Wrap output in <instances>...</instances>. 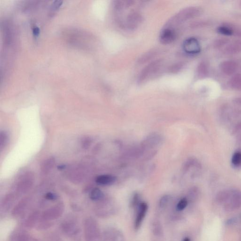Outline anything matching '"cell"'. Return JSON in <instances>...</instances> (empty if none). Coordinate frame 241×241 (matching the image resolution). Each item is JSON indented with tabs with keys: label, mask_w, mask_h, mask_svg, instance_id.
<instances>
[{
	"label": "cell",
	"mask_w": 241,
	"mask_h": 241,
	"mask_svg": "<svg viewBox=\"0 0 241 241\" xmlns=\"http://www.w3.org/2000/svg\"><path fill=\"white\" fill-rule=\"evenodd\" d=\"M161 62L160 60H155L144 68L141 72L138 82L142 83L154 76L161 68Z\"/></svg>",
	"instance_id": "cell-1"
},
{
	"label": "cell",
	"mask_w": 241,
	"mask_h": 241,
	"mask_svg": "<svg viewBox=\"0 0 241 241\" xmlns=\"http://www.w3.org/2000/svg\"><path fill=\"white\" fill-rule=\"evenodd\" d=\"M195 10L194 9L188 8L180 11L169 21L168 25H178L195 16Z\"/></svg>",
	"instance_id": "cell-2"
},
{
	"label": "cell",
	"mask_w": 241,
	"mask_h": 241,
	"mask_svg": "<svg viewBox=\"0 0 241 241\" xmlns=\"http://www.w3.org/2000/svg\"><path fill=\"white\" fill-rule=\"evenodd\" d=\"M182 45L184 51L189 55H194L200 52V45L196 38L193 37L187 38L184 41Z\"/></svg>",
	"instance_id": "cell-3"
},
{
	"label": "cell",
	"mask_w": 241,
	"mask_h": 241,
	"mask_svg": "<svg viewBox=\"0 0 241 241\" xmlns=\"http://www.w3.org/2000/svg\"><path fill=\"white\" fill-rule=\"evenodd\" d=\"M175 38L176 33L172 28H165L160 34L159 40L162 44H170L174 41Z\"/></svg>",
	"instance_id": "cell-4"
},
{
	"label": "cell",
	"mask_w": 241,
	"mask_h": 241,
	"mask_svg": "<svg viewBox=\"0 0 241 241\" xmlns=\"http://www.w3.org/2000/svg\"><path fill=\"white\" fill-rule=\"evenodd\" d=\"M141 16L136 12L129 14L126 19L124 24L125 27L129 29H134L138 27L141 22Z\"/></svg>",
	"instance_id": "cell-5"
},
{
	"label": "cell",
	"mask_w": 241,
	"mask_h": 241,
	"mask_svg": "<svg viewBox=\"0 0 241 241\" xmlns=\"http://www.w3.org/2000/svg\"><path fill=\"white\" fill-rule=\"evenodd\" d=\"M34 178L32 175L30 174H25L21 178L20 182L17 185V187L19 190L26 191L28 189L32 186L33 183Z\"/></svg>",
	"instance_id": "cell-6"
},
{
	"label": "cell",
	"mask_w": 241,
	"mask_h": 241,
	"mask_svg": "<svg viewBox=\"0 0 241 241\" xmlns=\"http://www.w3.org/2000/svg\"><path fill=\"white\" fill-rule=\"evenodd\" d=\"M147 209H148V206L145 202H142L139 204V212L135 221V227L136 229L139 228L140 227L142 221L145 216Z\"/></svg>",
	"instance_id": "cell-7"
},
{
	"label": "cell",
	"mask_w": 241,
	"mask_h": 241,
	"mask_svg": "<svg viewBox=\"0 0 241 241\" xmlns=\"http://www.w3.org/2000/svg\"><path fill=\"white\" fill-rule=\"evenodd\" d=\"M117 180V177L112 175H101L96 178V182L98 185L106 186L113 184Z\"/></svg>",
	"instance_id": "cell-8"
},
{
	"label": "cell",
	"mask_w": 241,
	"mask_h": 241,
	"mask_svg": "<svg viewBox=\"0 0 241 241\" xmlns=\"http://www.w3.org/2000/svg\"><path fill=\"white\" fill-rule=\"evenodd\" d=\"M55 165V159L50 157L45 160L41 165V170L42 173L47 174L52 170Z\"/></svg>",
	"instance_id": "cell-9"
},
{
	"label": "cell",
	"mask_w": 241,
	"mask_h": 241,
	"mask_svg": "<svg viewBox=\"0 0 241 241\" xmlns=\"http://www.w3.org/2000/svg\"><path fill=\"white\" fill-rule=\"evenodd\" d=\"M103 196V193L98 188H93L90 194V198L91 200H99L101 199Z\"/></svg>",
	"instance_id": "cell-10"
},
{
	"label": "cell",
	"mask_w": 241,
	"mask_h": 241,
	"mask_svg": "<svg viewBox=\"0 0 241 241\" xmlns=\"http://www.w3.org/2000/svg\"><path fill=\"white\" fill-rule=\"evenodd\" d=\"M8 141V135L4 131H1L0 133V148L2 150L6 145Z\"/></svg>",
	"instance_id": "cell-11"
},
{
	"label": "cell",
	"mask_w": 241,
	"mask_h": 241,
	"mask_svg": "<svg viewBox=\"0 0 241 241\" xmlns=\"http://www.w3.org/2000/svg\"><path fill=\"white\" fill-rule=\"evenodd\" d=\"M232 163L235 166H241V152L237 151L234 154L232 158Z\"/></svg>",
	"instance_id": "cell-12"
},
{
	"label": "cell",
	"mask_w": 241,
	"mask_h": 241,
	"mask_svg": "<svg viewBox=\"0 0 241 241\" xmlns=\"http://www.w3.org/2000/svg\"><path fill=\"white\" fill-rule=\"evenodd\" d=\"M218 31L219 33L225 35H231L233 34V31L231 29L224 26L220 27L218 28Z\"/></svg>",
	"instance_id": "cell-13"
},
{
	"label": "cell",
	"mask_w": 241,
	"mask_h": 241,
	"mask_svg": "<svg viewBox=\"0 0 241 241\" xmlns=\"http://www.w3.org/2000/svg\"><path fill=\"white\" fill-rule=\"evenodd\" d=\"M187 203L188 202L187 199L186 198H183L178 202L177 204V209L179 210H183L187 206Z\"/></svg>",
	"instance_id": "cell-14"
},
{
	"label": "cell",
	"mask_w": 241,
	"mask_h": 241,
	"mask_svg": "<svg viewBox=\"0 0 241 241\" xmlns=\"http://www.w3.org/2000/svg\"><path fill=\"white\" fill-rule=\"evenodd\" d=\"M91 139L89 137H86L83 138L82 141V145L83 148L87 149L89 148L90 145H91Z\"/></svg>",
	"instance_id": "cell-15"
},
{
	"label": "cell",
	"mask_w": 241,
	"mask_h": 241,
	"mask_svg": "<svg viewBox=\"0 0 241 241\" xmlns=\"http://www.w3.org/2000/svg\"><path fill=\"white\" fill-rule=\"evenodd\" d=\"M170 195H165L163 196L160 200L159 206L161 208L164 207L166 206L168 202L170 200Z\"/></svg>",
	"instance_id": "cell-16"
},
{
	"label": "cell",
	"mask_w": 241,
	"mask_h": 241,
	"mask_svg": "<svg viewBox=\"0 0 241 241\" xmlns=\"http://www.w3.org/2000/svg\"><path fill=\"white\" fill-rule=\"evenodd\" d=\"M45 198L49 200H55L57 199V196L56 194L49 192L45 195Z\"/></svg>",
	"instance_id": "cell-17"
},
{
	"label": "cell",
	"mask_w": 241,
	"mask_h": 241,
	"mask_svg": "<svg viewBox=\"0 0 241 241\" xmlns=\"http://www.w3.org/2000/svg\"><path fill=\"white\" fill-rule=\"evenodd\" d=\"M62 3V2L60 1H55V2L52 4V11H55L57 9L59 8V7L61 5Z\"/></svg>",
	"instance_id": "cell-18"
},
{
	"label": "cell",
	"mask_w": 241,
	"mask_h": 241,
	"mask_svg": "<svg viewBox=\"0 0 241 241\" xmlns=\"http://www.w3.org/2000/svg\"><path fill=\"white\" fill-rule=\"evenodd\" d=\"M139 201V195L138 194H136L134 195V197H133V200H132V204L133 206H135L138 203Z\"/></svg>",
	"instance_id": "cell-19"
},
{
	"label": "cell",
	"mask_w": 241,
	"mask_h": 241,
	"mask_svg": "<svg viewBox=\"0 0 241 241\" xmlns=\"http://www.w3.org/2000/svg\"><path fill=\"white\" fill-rule=\"evenodd\" d=\"M33 34L35 36H38L40 33V29L38 27H35L33 29Z\"/></svg>",
	"instance_id": "cell-20"
},
{
	"label": "cell",
	"mask_w": 241,
	"mask_h": 241,
	"mask_svg": "<svg viewBox=\"0 0 241 241\" xmlns=\"http://www.w3.org/2000/svg\"><path fill=\"white\" fill-rule=\"evenodd\" d=\"M183 241H190V240L189 238L186 237V238H184V240H183Z\"/></svg>",
	"instance_id": "cell-21"
}]
</instances>
